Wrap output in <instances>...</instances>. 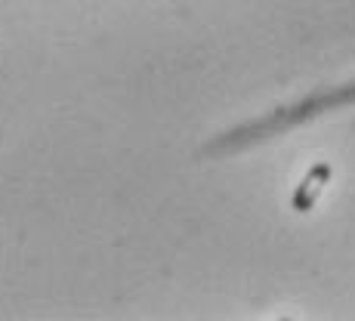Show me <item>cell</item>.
<instances>
[{"instance_id":"obj_1","label":"cell","mask_w":355,"mask_h":321,"mask_svg":"<svg viewBox=\"0 0 355 321\" xmlns=\"http://www.w3.org/2000/svg\"><path fill=\"white\" fill-rule=\"evenodd\" d=\"M331 164H315V167H309V173L303 176V182L297 186V192H293V201L291 207L297 210V214H309L312 207L318 204V198H322V192L327 189V182H331Z\"/></svg>"}]
</instances>
